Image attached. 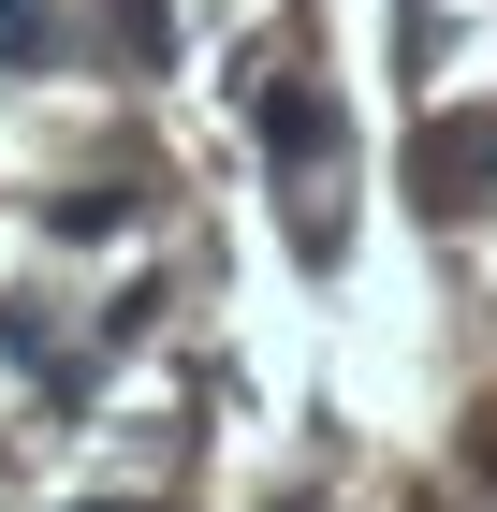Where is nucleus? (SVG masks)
<instances>
[{
  "instance_id": "obj_1",
  "label": "nucleus",
  "mask_w": 497,
  "mask_h": 512,
  "mask_svg": "<svg viewBox=\"0 0 497 512\" xmlns=\"http://www.w3.org/2000/svg\"><path fill=\"white\" fill-rule=\"evenodd\" d=\"M410 191L439 205V220L497 191V103H454V118H424V132H410Z\"/></svg>"
},
{
  "instance_id": "obj_2",
  "label": "nucleus",
  "mask_w": 497,
  "mask_h": 512,
  "mask_svg": "<svg viewBox=\"0 0 497 512\" xmlns=\"http://www.w3.org/2000/svg\"><path fill=\"white\" fill-rule=\"evenodd\" d=\"M249 132H264L278 161H322L337 147V103H322L307 74H249Z\"/></svg>"
},
{
  "instance_id": "obj_3",
  "label": "nucleus",
  "mask_w": 497,
  "mask_h": 512,
  "mask_svg": "<svg viewBox=\"0 0 497 512\" xmlns=\"http://www.w3.org/2000/svg\"><path fill=\"white\" fill-rule=\"evenodd\" d=\"M44 30H59V0H0V74H30Z\"/></svg>"
},
{
  "instance_id": "obj_4",
  "label": "nucleus",
  "mask_w": 497,
  "mask_h": 512,
  "mask_svg": "<svg viewBox=\"0 0 497 512\" xmlns=\"http://www.w3.org/2000/svg\"><path fill=\"white\" fill-rule=\"evenodd\" d=\"M103 15H117V44H132L147 74H161V59H176V15H161V0H103Z\"/></svg>"
},
{
  "instance_id": "obj_5",
  "label": "nucleus",
  "mask_w": 497,
  "mask_h": 512,
  "mask_svg": "<svg viewBox=\"0 0 497 512\" xmlns=\"http://www.w3.org/2000/svg\"><path fill=\"white\" fill-rule=\"evenodd\" d=\"M117 220H132V191H117V176H88V191H59V235H117Z\"/></svg>"
},
{
  "instance_id": "obj_6",
  "label": "nucleus",
  "mask_w": 497,
  "mask_h": 512,
  "mask_svg": "<svg viewBox=\"0 0 497 512\" xmlns=\"http://www.w3.org/2000/svg\"><path fill=\"white\" fill-rule=\"evenodd\" d=\"M74 512H132V498H74Z\"/></svg>"
},
{
  "instance_id": "obj_7",
  "label": "nucleus",
  "mask_w": 497,
  "mask_h": 512,
  "mask_svg": "<svg viewBox=\"0 0 497 512\" xmlns=\"http://www.w3.org/2000/svg\"><path fill=\"white\" fill-rule=\"evenodd\" d=\"M278 512H307V498H278Z\"/></svg>"
}]
</instances>
